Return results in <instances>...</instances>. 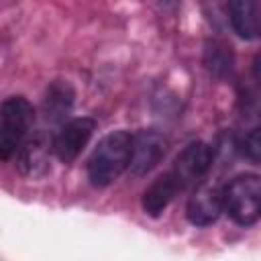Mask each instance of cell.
Instances as JSON below:
<instances>
[{
	"label": "cell",
	"instance_id": "cell-1",
	"mask_svg": "<svg viewBox=\"0 0 261 261\" xmlns=\"http://www.w3.org/2000/svg\"><path fill=\"white\" fill-rule=\"evenodd\" d=\"M133 135L126 130H112L104 135L88 159V179L96 188L110 186L130 165Z\"/></svg>",
	"mask_w": 261,
	"mask_h": 261
},
{
	"label": "cell",
	"instance_id": "cell-2",
	"mask_svg": "<svg viewBox=\"0 0 261 261\" xmlns=\"http://www.w3.org/2000/svg\"><path fill=\"white\" fill-rule=\"evenodd\" d=\"M35 122V108L22 96H10L0 106V157L10 159L27 141Z\"/></svg>",
	"mask_w": 261,
	"mask_h": 261
},
{
	"label": "cell",
	"instance_id": "cell-3",
	"mask_svg": "<svg viewBox=\"0 0 261 261\" xmlns=\"http://www.w3.org/2000/svg\"><path fill=\"white\" fill-rule=\"evenodd\" d=\"M224 210L232 222L249 226L261 218V175L241 173L224 188Z\"/></svg>",
	"mask_w": 261,
	"mask_h": 261
},
{
	"label": "cell",
	"instance_id": "cell-4",
	"mask_svg": "<svg viewBox=\"0 0 261 261\" xmlns=\"http://www.w3.org/2000/svg\"><path fill=\"white\" fill-rule=\"evenodd\" d=\"M96 130V120L90 116H77L69 118L67 122L61 124L57 135L51 141V151L61 163H71L84 147L90 143L92 135Z\"/></svg>",
	"mask_w": 261,
	"mask_h": 261
},
{
	"label": "cell",
	"instance_id": "cell-5",
	"mask_svg": "<svg viewBox=\"0 0 261 261\" xmlns=\"http://www.w3.org/2000/svg\"><path fill=\"white\" fill-rule=\"evenodd\" d=\"M210 163H212L210 145H206L202 141H192L179 151V155L175 157L173 167L169 171L173 173L179 188L184 190V188L196 184L198 179H202L204 173L208 171Z\"/></svg>",
	"mask_w": 261,
	"mask_h": 261
},
{
	"label": "cell",
	"instance_id": "cell-6",
	"mask_svg": "<svg viewBox=\"0 0 261 261\" xmlns=\"http://www.w3.org/2000/svg\"><path fill=\"white\" fill-rule=\"evenodd\" d=\"M167 139L151 128H143L133 135V153H130V173L133 175H147L165 155Z\"/></svg>",
	"mask_w": 261,
	"mask_h": 261
},
{
	"label": "cell",
	"instance_id": "cell-7",
	"mask_svg": "<svg viewBox=\"0 0 261 261\" xmlns=\"http://www.w3.org/2000/svg\"><path fill=\"white\" fill-rule=\"evenodd\" d=\"M224 212V190L216 184H202L188 200L186 216L194 226H208Z\"/></svg>",
	"mask_w": 261,
	"mask_h": 261
},
{
	"label": "cell",
	"instance_id": "cell-8",
	"mask_svg": "<svg viewBox=\"0 0 261 261\" xmlns=\"http://www.w3.org/2000/svg\"><path fill=\"white\" fill-rule=\"evenodd\" d=\"M181 188L171 171H165L159 177H155L149 184V188L143 192V198H141V206H143L145 214H149L151 218L161 216L163 210L169 206V202L175 198V194Z\"/></svg>",
	"mask_w": 261,
	"mask_h": 261
},
{
	"label": "cell",
	"instance_id": "cell-9",
	"mask_svg": "<svg viewBox=\"0 0 261 261\" xmlns=\"http://www.w3.org/2000/svg\"><path fill=\"white\" fill-rule=\"evenodd\" d=\"M73 98H75V92L69 82H63V80L51 82L43 96V112L47 120H53V122L65 120V116L71 112Z\"/></svg>",
	"mask_w": 261,
	"mask_h": 261
},
{
	"label": "cell",
	"instance_id": "cell-10",
	"mask_svg": "<svg viewBox=\"0 0 261 261\" xmlns=\"http://www.w3.org/2000/svg\"><path fill=\"white\" fill-rule=\"evenodd\" d=\"M228 18L234 33L243 39H255L261 27L259 6L251 0H234L228 2Z\"/></svg>",
	"mask_w": 261,
	"mask_h": 261
},
{
	"label": "cell",
	"instance_id": "cell-11",
	"mask_svg": "<svg viewBox=\"0 0 261 261\" xmlns=\"http://www.w3.org/2000/svg\"><path fill=\"white\" fill-rule=\"evenodd\" d=\"M232 51L222 41H208L204 49V65L206 69L216 77H226L232 71Z\"/></svg>",
	"mask_w": 261,
	"mask_h": 261
},
{
	"label": "cell",
	"instance_id": "cell-12",
	"mask_svg": "<svg viewBox=\"0 0 261 261\" xmlns=\"http://www.w3.org/2000/svg\"><path fill=\"white\" fill-rule=\"evenodd\" d=\"M14 157H16V167L22 173L35 175L45 167V145L41 139H27L18 147Z\"/></svg>",
	"mask_w": 261,
	"mask_h": 261
},
{
	"label": "cell",
	"instance_id": "cell-13",
	"mask_svg": "<svg viewBox=\"0 0 261 261\" xmlns=\"http://www.w3.org/2000/svg\"><path fill=\"white\" fill-rule=\"evenodd\" d=\"M241 149L251 161H261V126H257L245 135Z\"/></svg>",
	"mask_w": 261,
	"mask_h": 261
}]
</instances>
